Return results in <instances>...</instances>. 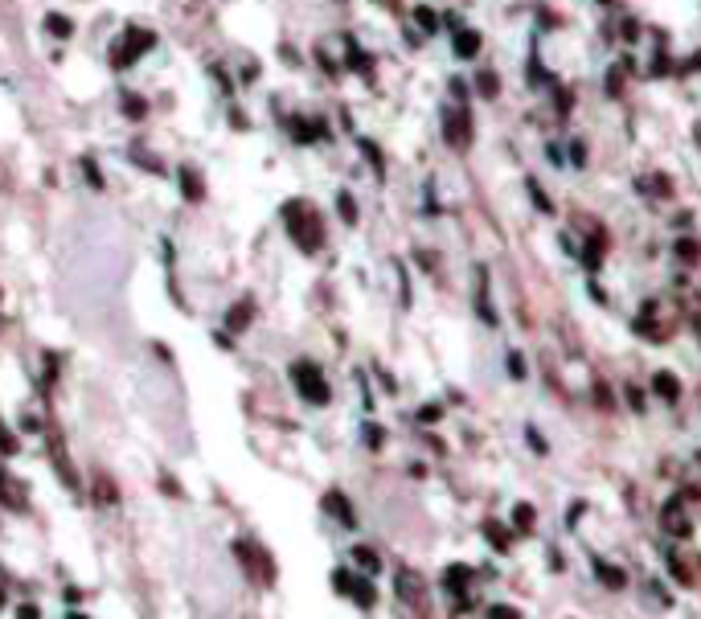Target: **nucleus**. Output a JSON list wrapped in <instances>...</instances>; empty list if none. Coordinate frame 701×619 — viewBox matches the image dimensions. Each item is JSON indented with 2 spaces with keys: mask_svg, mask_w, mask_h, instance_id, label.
Listing matches in <instances>:
<instances>
[{
  "mask_svg": "<svg viewBox=\"0 0 701 619\" xmlns=\"http://www.w3.org/2000/svg\"><path fill=\"white\" fill-rule=\"evenodd\" d=\"M476 304H480V320L484 324H496V312H492V300H488V266H476Z\"/></svg>",
  "mask_w": 701,
  "mask_h": 619,
  "instance_id": "nucleus-9",
  "label": "nucleus"
},
{
  "mask_svg": "<svg viewBox=\"0 0 701 619\" xmlns=\"http://www.w3.org/2000/svg\"><path fill=\"white\" fill-rule=\"evenodd\" d=\"M180 193H185V201H201V177L189 164L180 169Z\"/></svg>",
  "mask_w": 701,
  "mask_h": 619,
  "instance_id": "nucleus-16",
  "label": "nucleus"
},
{
  "mask_svg": "<svg viewBox=\"0 0 701 619\" xmlns=\"http://www.w3.org/2000/svg\"><path fill=\"white\" fill-rule=\"evenodd\" d=\"M349 66H353V70H369V62L361 58V49H357V42H349Z\"/></svg>",
  "mask_w": 701,
  "mask_h": 619,
  "instance_id": "nucleus-29",
  "label": "nucleus"
},
{
  "mask_svg": "<svg viewBox=\"0 0 701 619\" xmlns=\"http://www.w3.org/2000/svg\"><path fill=\"white\" fill-rule=\"evenodd\" d=\"M677 255H681L685 263H698V246H693V242H677Z\"/></svg>",
  "mask_w": 701,
  "mask_h": 619,
  "instance_id": "nucleus-32",
  "label": "nucleus"
},
{
  "mask_svg": "<svg viewBox=\"0 0 701 619\" xmlns=\"http://www.w3.org/2000/svg\"><path fill=\"white\" fill-rule=\"evenodd\" d=\"M419 418H423V423H435V418H439V406H423V410H419Z\"/></svg>",
  "mask_w": 701,
  "mask_h": 619,
  "instance_id": "nucleus-38",
  "label": "nucleus"
},
{
  "mask_svg": "<svg viewBox=\"0 0 701 619\" xmlns=\"http://www.w3.org/2000/svg\"><path fill=\"white\" fill-rule=\"evenodd\" d=\"M513 521H517V529H533V509H529V504H517V509H513Z\"/></svg>",
  "mask_w": 701,
  "mask_h": 619,
  "instance_id": "nucleus-24",
  "label": "nucleus"
},
{
  "mask_svg": "<svg viewBox=\"0 0 701 619\" xmlns=\"http://www.w3.org/2000/svg\"><path fill=\"white\" fill-rule=\"evenodd\" d=\"M365 435H369V443H373V451H378V447H382V439H386V435H382V431H378V427H369V431H365Z\"/></svg>",
  "mask_w": 701,
  "mask_h": 619,
  "instance_id": "nucleus-39",
  "label": "nucleus"
},
{
  "mask_svg": "<svg viewBox=\"0 0 701 619\" xmlns=\"http://www.w3.org/2000/svg\"><path fill=\"white\" fill-rule=\"evenodd\" d=\"M353 562H357L365 575H378V570H382V558H378L373 550H365V545H357V550H353Z\"/></svg>",
  "mask_w": 701,
  "mask_h": 619,
  "instance_id": "nucleus-17",
  "label": "nucleus"
},
{
  "mask_svg": "<svg viewBox=\"0 0 701 619\" xmlns=\"http://www.w3.org/2000/svg\"><path fill=\"white\" fill-rule=\"evenodd\" d=\"M529 193H533V201H537V205H541V210H546V214H550V210H554V205H550V197H546V193H541V189H537V185H533V180H529Z\"/></svg>",
  "mask_w": 701,
  "mask_h": 619,
  "instance_id": "nucleus-34",
  "label": "nucleus"
},
{
  "mask_svg": "<svg viewBox=\"0 0 701 619\" xmlns=\"http://www.w3.org/2000/svg\"><path fill=\"white\" fill-rule=\"evenodd\" d=\"M94 496H103L107 504H115V488L107 484V480H99V484H94Z\"/></svg>",
  "mask_w": 701,
  "mask_h": 619,
  "instance_id": "nucleus-33",
  "label": "nucleus"
},
{
  "mask_svg": "<svg viewBox=\"0 0 701 619\" xmlns=\"http://www.w3.org/2000/svg\"><path fill=\"white\" fill-rule=\"evenodd\" d=\"M480 94L484 99H496V74H480Z\"/></svg>",
  "mask_w": 701,
  "mask_h": 619,
  "instance_id": "nucleus-30",
  "label": "nucleus"
},
{
  "mask_svg": "<svg viewBox=\"0 0 701 619\" xmlns=\"http://www.w3.org/2000/svg\"><path fill=\"white\" fill-rule=\"evenodd\" d=\"M509 369H513L517 378H525V361H521V357H517V353H509Z\"/></svg>",
  "mask_w": 701,
  "mask_h": 619,
  "instance_id": "nucleus-37",
  "label": "nucleus"
},
{
  "mask_svg": "<svg viewBox=\"0 0 701 619\" xmlns=\"http://www.w3.org/2000/svg\"><path fill=\"white\" fill-rule=\"evenodd\" d=\"M595 575H599L603 586H611V591L623 586V570H619V566H603V562H595Z\"/></svg>",
  "mask_w": 701,
  "mask_h": 619,
  "instance_id": "nucleus-21",
  "label": "nucleus"
},
{
  "mask_svg": "<svg viewBox=\"0 0 701 619\" xmlns=\"http://www.w3.org/2000/svg\"><path fill=\"white\" fill-rule=\"evenodd\" d=\"M17 451H21V443L12 439V431L0 423V455H17Z\"/></svg>",
  "mask_w": 701,
  "mask_h": 619,
  "instance_id": "nucleus-22",
  "label": "nucleus"
},
{
  "mask_svg": "<svg viewBox=\"0 0 701 619\" xmlns=\"http://www.w3.org/2000/svg\"><path fill=\"white\" fill-rule=\"evenodd\" d=\"M152 45H156V37H152L148 29H128V33H124V42L115 45V58H111V66H115V70H124L128 62H135V58H140L144 49H152Z\"/></svg>",
  "mask_w": 701,
  "mask_h": 619,
  "instance_id": "nucleus-4",
  "label": "nucleus"
},
{
  "mask_svg": "<svg viewBox=\"0 0 701 619\" xmlns=\"http://www.w3.org/2000/svg\"><path fill=\"white\" fill-rule=\"evenodd\" d=\"M361 152H365V156H369V164H373V169L382 173V152H378V148H373L369 139H361Z\"/></svg>",
  "mask_w": 701,
  "mask_h": 619,
  "instance_id": "nucleus-28",
  "label": "nucleus"
},
{
  "mask_svg": "<svg viewBox=\"0 0 701 619\" xmlns=\"http://www.w3.org/2000/svg\"><path fill=\"white\" fill-rule=\"evenodd\" d=\"M337 210H341V218L349 221V226L357 221V205H353V197H349V193H341V197H337Z\"/></svg>",
  "mask_w": 701,
  "mask_h": 619,
  "instance_id": "nucleus-23",
  "label": "nucleus"
},
{
  "mask_svg": "<svg viewBox=\"0 0 701 619\" xmlns=\"http://www.w3.org/2000/svg\"><path fill=\"white\" fill-rule=\"evenodd\" d=\"M251 312H255V304H251V300L234 304V308L226 312V328H230V332H242V328H251Z\"/></svg>",
  "mask_w": 701,
  "mask_h": 619,
  "instance_id": "nucleus-13",
  "label": "nucleus"
},
{
  "mask_svg": "<svg viewBox=\"0 0 701 619\" xmlns=\"http://www.w3.org/2000/svg\"><path fill=\"white\" fill-rule=\"evenodd\" d=\"M488 616H492V619H505V616H509V619H517L521 611H517V607H505V603H496V607H488Z\"/></svg>",
  "mask_w": 701,
  "mask_h": 619,
  "instance_id": "nucleus-31",
  "label": "nucleus"
},
{
  "mask_svg": "<svg viewBox=\"0 0 701 619\" xmlns=\"http://www.w3.org/2000/svg\"><path fill=\"white\" fill-rule=\"evenodd\" d=\"M332 586H337L341 595H349L357 607H373V603H378L373 582H369V578H353L349 570H337V575H332Z\"/></svg>",
  "mask_w": 701,
  "mask_h": 619,
  "instance_id": "nucleus-3",
  "label": "nucleus"
},
{
  "mask_svg": "<svg viewBox=\"0 0 701 619\" xmlns=\"http://www.w3.org/2000/svg\"><path fill=\"white\" fill-rule=\"evenodd\" d=\"M0 504H4V509H12V513H21V509H25V488L17 484V476H8L4 468H0Z\"/></svg>",
  "mask_w": 701,
  "mask_h": 619,
  "instance_id": "nucleus-7",
  "label": "nucleus"
},
{
  "mask_svg": "<svg viewBox=\"0 0 701 619\" xmlns=\"http://www.w3.org/2000/svg\"><path fill=\"white\" fill-rule=\"evenodd\" d=\"M443 139H447L451 148H459V152L472 144V119H468V111H464V107L443 111Z\"/></svg>",
  "mask_w": 701,
  "mask_h": 619,
  "instance_id": "nucleus-5",
  "label": "nucleus"
},
{
  "mask_svg": "<svg viewBox=\"0 0 701 619\" xmlns=\"http://www.w3.org/2000/svg\"><path fill=\"white\" fill-rule=\"evenodd\" d=\"M124 111H128V115H135V119H140V115H144L148 107H144V99H135V94H128V99H124Z\"/></svg>",
  "mask_w": 701,
  "mask_h": 619,
  "instance_id": "nucleus-27",
  "label": "nucleus"
},
{
  "mask_svg": "<svg viewBox=\"0 0 701 619\" xmlns=\"http://www.w3.org/2000/svg\"><path fill=\"white\" fill-rule=\"evenodd\" d=\"M414 21H419V25H423L427 33H431V29H435V25H439V21H435V12H431V8H414Z\"/></svg>",
  "mask_w": 701,
  "mask_h": 619,
  "instance_id": "nucleus-25",
  "label": "nucleus"
},
{
  "mask_svg": "<svg viewBox=\"0 0 701 619\" xmlns=\"http://www.w3.org/2000/svg\"><path fill=\"white\" fill-rule=\"evenodd\" d=\"M324 132H328L324 124H304V119H296V124H292V135H296L300 144H312V139H320Z\"/></svg>",
  "mask_w": 701,
  "mask_h": 619,
  "instance_id": "nucleus-19",
  "label": "nucleus"
},
{
  "mask_svg": "<svg viewBox=\"0 0 701 619\" xmlns=\"http://www.w3.org/2000/svg\"><path fill=\"white\" fill-rule=\"evenodd\" d=\"M324 509H332V517H337L341 525H349V529L357 525V517H353V504L345 500V496H341V492H328V496H324Z\"/></svg>",
  "mask_w": 701,
  "mask_h": 619,
  "instance_id": "nucleus-11",
  "label": "nucleus"
},
{
  "mask_svg": "<svg viewBox=\"0 0 701 619\" xmlns=\"http://www.w3.org/2000/svg\"><path fill=\"white\" fill-rule=\"evenodd\" d=\"M83 173H87V180H90V189H103V173L94 169V160H83Z\"/></svg>",
  "mask_w": 701,
  "mask_h": 619,
  "instance_id": "nucleus-26",
  "label": "nucleus"
},
{
  "mask_svg": "<svg viewBox=\"0 0 701 619\" xmlns=\"http://www.w3.org/2000/svg\"><path fill=\"white\" fill-rule=\"evenodd\" d=\"M693 135H698V144H701V124H698V132H693Z\"/></svg>",
  "mask_w": 701,
  "mask_h": 619,
  "instance_id": "nucleus-40",
  "label": "nucleus"
},
{
  "mask_svg": "<svg viewBox=\"0 0 701 619\" xmlns=\"http://www.w3.org/2000/svg\"><path fill=\"white\" fill-rule=\"evenodd\" d=\"M283 218H287V234L296 238V246H300L304 255H316V251L324 246V221H320V214H316L307 201H287V205H283Z\"/></svg>",
  "mask_w": 701,
  "mask_h": 619,
  "instance_id": "nucleus-1",
  "label": "nucleus"
},
{
  "mask_svg": "<svg viewBox=\"0 0 701 619\" xmlns=\"http://www.w3.org/2000/svg\"><path fill=\"white\" fill-rule=\"evenodd\" d=\"M652 390H657L660 398H668V402H673L677 394H681V382H677V378H673L668 369H660L657 378H652Z\"/></svg>",
  "mask_w": 701,
  "mask_h": 619,
  "instance_id": "nucleus-14",
  "label": "nucleus"
},
{
  "mask_svg": "<svg viewBox=\"0 0 701 619\" xmlns=\"http://www.w3.org/2000/svg\"><path fill=\"white\" fill-rule=\"evenodd\" d=\"M234 554H238V558H242V562L251 566V575L259 578V582H271L275 566L267 562V554H255V550H251V541H238V545H234Z\"/></svg>",
  "mask_w": 701,
  "mask_h": 619,
  "instance_id": "nucleus-6",
  "label": "nucleus"
},
{
  "mask_svg": "<svg viewBox=\"0 0 701 619\" xmlns=\"http://www.w3.org/2000/svg\"><path fill=\"white\" fill-rule=\"evenodd\" d=\"M0 603H4V586H0Z\"/></svg>",
  "mask_w": 701,
  "mask_h": 619,
  "instance_id": "nucleus-41",
  "label": "nucleus"
},
{
  "mask_svg": "<svg viewBox=\"0 0 701 619\" xmlns=\"http://www.w3.org/2000/svg\"><path fill=\"white\" fill-rule=\"evenodd\" d=\"M468 578H472V566H451V570H447V578H443V582H447V591H451V595H464V586H468Z\"/></svg>",
  "mask_w": 701,
  "mask_h": 619,
  "instance_id": "nucleus-18",
  "label": "nucleus"
},
{
  "mask_svg": "<svg viewBox=\"0 0 701 619\" xmlns=\"http://www.w3.org/2000/svg\"><path fill=\"white\" fill-rule=\"evenodd\" d=\"M292 382H296L300 398L312 402V406H328V398H332V390H328L320 365H312V361H296V365H292Z\"/></svg>",
  "mask_w": 701,
  "mask_h": 619,
  "instance_id": "nucleus-2",
  "label": "nucleus"
},
{
  "mask_svg": "<svg viewBox=\"0 0 701 619\" xmlns=\"http://www.w3.org/2000/svg\"><path fill=\"white\" fill-rule=\"evenodd\" d=\"M627 402H632L636 414H644V394H640V390H627Z\"/></svg>",
  "mask_w": 701,
  "mask_h": 619,
  "instance_id": "nucleus-35",
  "label": "nucleus"
},
{
  "mask_svg": "<svg viewBox=\"0 0 701 619\" xmlns=\"http://www.w3.org/2000/svg\"><path fill=\"white\" fill-rule=\"evenodd\" d=\"M660 521H664V529H668V533H677V537H689V529H693V521L685 517L681 500H668V504H664V517H660Z\"/></svg>",
  "mask_w": 701,
  "mask_h": 619,
  "instance_id": "nucleus-8",
  "label": "nucleus"
},
{
  "mask_svg": "<svg viewBox=\"0 0 701 619\" xmlns=\"http://www.w3.org/2000/svg\"><path fill=\"white\" fill-rule=\"evenodd\" d=\"M455 58H476L480 53V33L476 29H455Z\"/></svg>",
  "mask_w": 701,
  "mask_h": 619,
  "instance_id": "nucleus-12",
  "label": "nucleus"
},
{
  "mask_svg": "<svg viewBox=\"0 0 701 619\" xmlns=\"http://www.w3.org/2000/svg\"><path fill=\"white\" fill-rule=\"evenodd\" d=\"M37 616H42V611H37L33 603H21V607H17V619H37Z\"/></svg>",
  "mask_w": 701,
  "mask_h": 619,
  "instance_id": "nucleus-36",
  "label": "nucleus"
},
{
  "mask_svg": "<svg viewBox=\"0 0 701 619\" xmlns=\"http://www.w3.org/2000/svg\"><path fill=\"white\" fill-rule=\"evenodd\" d=\"M484 537H488V541H492V550H500V554L513 545V533L505 529V525H496V521H484Z\"/></svg>",
  "mask_w": 701,
  "mask_h": 619,
  "instance_id": "nucleus-15",
  "label": "nucleus"
},
{
  "mask_svg": "<svg viewBox=\"0 0 701 619\" xmlns=\"http://www.w3.org/2000/svg\"><path fill=\"white\" fill-rule=\"evenodd\" d=\"M398 595H402L406 603H414V607H427V599H423V582L410 575V570L398 575Z\"/></svg>",
  "mask_w": 701,
  "mask_h": 619,
  "instance_id": "nucleus-10",
  "label": "nucleus"
},
{
  "mask_svg": "<svg viewBox=\"0 0 701 619\" xmlns=\"http://www.w3.org/2000/svg\"><path fill=\"white\" fill-rule=\"evenodd\" d=\"M45 29H49L53 37H70V33H74V21L62 17V12H49V17H45Z\"/></svg>",
  "mask_w": 701,
  "mask_h": 619,
  "instance_id": "nucleus-20",
  "label": "nucleus"
}]
</instances>
